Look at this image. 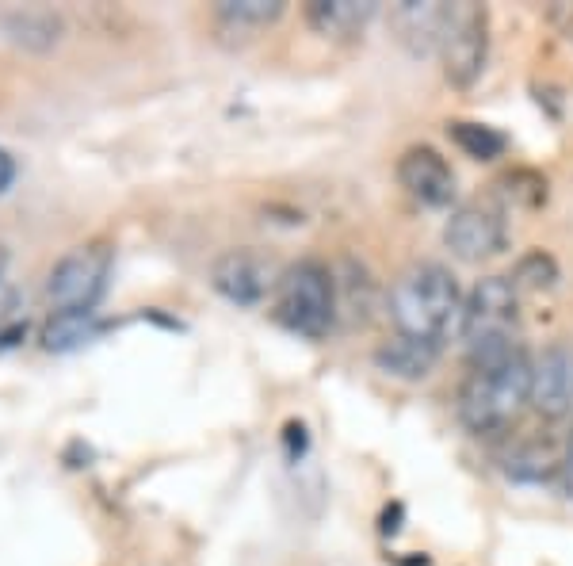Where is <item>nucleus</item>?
I'll use <instances>...</instances> for the list:
<instances>
[{"label":"nucleus","instance_id":"nucleus-14","mask_svg":"<svg viewBox=\"0 0 573 566\" xmlns=\"http://www.w3.org/2000/svg\"><path fill=\"white\" fill-rule=\"evenodd\" d=\"M283 16V0H222L214 20L230 31H260Z\"/></svg>","mask_w":573,"mask_h":566},{"label":"nucleus","instance_id":"nucleus-17","mask_svg":"<svg viewBox=\"0 0 573 566\" xmlns=\"http://www.w3.org/2000/svg\"><path fill=\"white\" fill-rule=\"evenodd\" d=\"M501 192L509 203H520V207H539L543 199H547V180H539L535 173L528 169H516L501 180Z\"/></svg>","mask_w":573,"mask_h":566},{"label":"nucleus","instance_id":"nucleus-12","mask_svg":"<svg viewBox=\"0 0 573 566\" xmlns=\"http://www.w3.org/2000/svg\"><path fill=\"white\" fill-rule=\"evenodd\" d=\"M379 16L375 0H314L306 4V23L325 39H356Z\"/></svg>","mask_w":573,"mask_h":566},{"label":"nucleus","instance_id":"nucleus-9","mask_svg":"<svg viewBox=\"0 0 573 566\" xmlns=\"http://www.w3.org/2000/svg\"><path fill=\"white\" fill-rule=\"evenodd\" d=\"M531 410L547 421H562L573 410V349L554 341L531 356Z\"/></svg>","mask_w":573,"mask_h":566},{"label":"nucleus","instance_id":"nucleus-3","mask_svg":"<svg viewBox=\"0 0 573 566\" xmlns=\"http://www.w3.org/2000/svg\"><path fill=\"white\" fill-rule=\"evenodd\" d=\"M340 310V287L333 268L314 257L287 264L279 272L276 291H272V318L287 333L306 337V341H321Z\"/></svg>","mask_w":573,"mask_h":566},{"label":"nucleus","instance_id":"nucleus-6","mask_svg":"<svg viewBox=\"0 0 573 566\" xmlns=\"http://www.w3.org/2000/svg\"><path fill=\"white\" fill-rule=\"evenodd\" d=\"M489 58V12L482 4H451L444 39H440V62L444 77L455 88H470Z\"/></svg>","mask_w":573,"mask_h":566},{"label":"nucleus","instance_id":"nucleus-16","mask_svg":"<svg viewBox=\"0 0 573 566\" xmlns=\"http://www.w3.org/2000/svg\"><path fill=\"white\" fill-rule=\"evenodd\" d=\"M512 287L524 295V291H547L558 283V261H554L551 253H543V249H531L524 253L516 268H512Z\"/></svg>","mask_w":573,"mask_h":566},{"label":"nucleus","instance_id":"nucleus-11","mask_svg":"<svg viewBox=\"0 0 573 566\" xmlns=\"http://www.w3.org/2000/svg\"><path fill=\"white\" fill-rule=\"evenodd\" d=\"M447 16H451V4H421V0H402L394 12H390V23L398 31V43L413 54V58H428V54H440V39H444Z\"/></svg>","mask_w":573,"mask_h":566},{"label":"nucleus","instance_id":"nucleus-15","mask_svg":"<svg viewBox=\"0 0 573 566\" xmlns=\"http://www.w3.org/2000/svg\"><path fill=\"white\" fill-rule=\"evenodd\" d=\"M447 138L474 161H497L509 150V138L486 123H447Z\"/></svg>","mask_w":573,"mask_h":566},{"label":"nucleus","instance_id":"nucleus-1","mask_svg":"<svg viewBox=\"0 0 573 566\" xmlns=\"http://www.w3.org/2000/svg\"><path fill=\"white\" fill-rule=\"evenodd\" d=\"M531 402V356L520 341L470 356L467 379L459 387V421L470 433L486 436L509 429Z\"/></svg>","mask_w":573,"mask_h":566},{"label":"nucleus","instance_id":"nucleus-7","mask_svg":"<svg viewBox=\"0 0 573 566\" xmlns=\"http://www.w3.org/2000/svg\"><path fill=\"white\" fill-rule=\"evenodd\" d=\"M444 245L451 257L467 264L493 261L509 249V222L505 211L489 207V203H463L455 207L451 218L444 222Z\"/></svg>","mask_w":573,"mask_h":566},{"label":"nucleus","instance_id":"nucleus-2","mask_svg":"<svg viewBox=\"0 0 573 566\" xmlns=\"http://www.w3.org/2000/svg\"><path fill=\"white\" fill-rule=\"evenodd\" d=\"M463 287L455 272L436 261L409 264L398 280L390 283V322L398 337L425 341L432 349H444V341L459 337L463 326Z\"/></svg>","mask_w":573,"mask_h":566},{"label":"nucleus","instance_id":"nucleus-20","mask_svg":"<svg viewBox=\"0 0 573 566\" xmlns=\"http://www.w3.org/2000/svg\"><path fill=\"white\" fill-rule=\"evenodd\" d=\"M4 276H8V249L0 245V291L8 287V280H4Z\"/></svg>","mask_w":573,"mask_h":566},{"label":"nucleus","instance_id":"nucleus-8","mask_svg":"<svg viewBox=\"0 0 573 566\" xmlns=\"http://www.w3.org/2000/svg\"><path fill=\"white\" fill-rule=\"evenodd\" d=\"M283 268L268 261L256 249H226L218 261L211 264V283L214 291L234 306H260L264 299H272L276 280Z\"/></svg>","mask_w":573,"mask_h":566},{"label":"nucleus","instance_id":"nucleus-13","mask_svg":"<svg viewBox=\"0 0 573 566\" xmlns=\"http://www.w3.org/2000/svg\"><path fill=\"white\" fill-rule=\"evenodd\" d=\"M440 352L444 349H432V345H425V341H409V337H398V333H394L386 345H379L375 364H379L386 375H394V379L417 383V379H425L428 371L436 368Z\"/></svg>","mask_w":573,"mask_h":566},{"label":"nucleus","instance_id":"nucleus-4","mask_svg":"<svg viewBox=\"0 0 573 566\" xmlns=\"http://www.w3.org/2000/svg\"><path fill=\"white\" fill-rule=\"evenodd\" d=\"M115 272V245L111 241H85L69 249L46 272V306L50 318H96Z\"/></svg>","mask_w":573,"mask_h":566},{"label":"nucleus","instance_id":"nucleus-10","mask_svg":"<svg viewBox=\"0 0 573 566\" xmlns=\"http://www.w3.org/2000/svg\"><path fill=\"white\" fill-rule=\"evenodd\" d=\"M398 180L409 196L425 207H447L455 199V173L447 157L432 146H409L398 157Z\"/></svg>","mask_w":573,"mask_h":566},{"label":"nucleus","instance_id":"nucleus-18","mask_svg":"<svg viewBox=\"0 0 573 566\" xmlns=\"http://www.w3.org/2000/svg\"><path fill=\"white\" fill-rule=\"evenodd\" d=\"M558 479H562V490L573 498V433L566 436V448H562V463H558Z\"/></svg>","mask_w":573,"mask_h":566},{"label":"nucleus","instance_id":"nucleus-5","mask_svg":"<svg viewBox=\"0 0 573 566\" xmlns=\"http://www.w3.org/2000/svg\"><path fill=\"white\" fill-rule=\"evenodd\" d=\"M516 326H520V291L512 287L509 276H486L474 283V291L463 303V326H459V341L467 345V356L512 345Z\"/></svg>","mask_w":573,"mask_h":566},{"label":"nucleus","instance_id":"nucleus-19","mask_svg":"<svg viewBox=\"0 0 573 566\" xmlns=\"http://www.w3.org/2000/svg\"><path fill=\"white\" fill-rule=\"evenodd\" d=\"M16 173H20V169H16V157L0 146V196H4V192L16 184Z\"/></svg>","mask_w":573,"mask_h":566}]
</instances>
